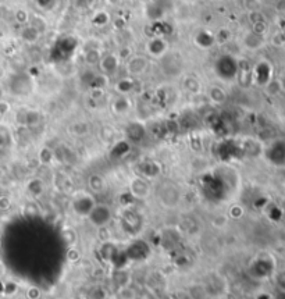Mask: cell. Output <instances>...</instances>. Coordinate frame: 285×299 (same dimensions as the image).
<instances>
[{"label":"cell","instance_id":"obj_1","mask_svg":"<svg viewBox=\"0 0 285 299\" xmlns=\"http://www.w3.org/2000/svg\"><path fill=\"white\" fill-rule=\"evenodd\" d=\"M96 203H98V199L92 192L85 191V189H80V191H75L74 194L71 195L70 209L77 217L86 218Z\"/></svg>","mask_w":285,"mask_h":299},{"label":"cell","instance_id":"obj_2","mask_svg":"<svg viewBox=\"0 0 285 299\" xmlns=\"http://www.w3.org/2000/svg\"><path fill=\"white\" fill-rule=\"evenodd\" d=\"M113 216H114L113 210L109 205L98 202L95 205V208L92 209V212L88 214V217H86V221L93 228L102 230V228H106L107 225L112 223Z\"/></svg>","mask_w":285,"mask_h":299},{"label":"cell","instance_id":"obj_3","mask_svg":"<svg viewBox=\"0 0 285 299\" xmlns=\"http://www.w3.org/2000/svg\"><path fill=\"white\" fill-rule=\"evenodd\" d=\"M158 199L167 209H174L175 206L180 205L181 191L180 188L171 182L162 184L158 189Z\"/></svg>","mask_w":285,"mask_h":299},{"label":"cell","instance_id":"obj_4","mask_svg":"<svg viewBox=\"0 0 285 299\" xmlns=\"http://www.w3.org/2000/svg\"><path fill=\"white\" fill-rule=\"evenodd\" d=\"M128 192L134 199L146 201L152 196L153 187L150 185L148 178H145L142 175H134L128 182Z\"/></svg>","mask_w":285,"mask_h":299},{"label":"cell","instance_id":"obj_5","mask_svg":"<svg viewBox=\"0 0 285 299\" xmlns=\"http://www.w3.org/2000/svg\"><path fill=\"white\" fill-rule=\"evenodd\" d=\"M238 61L234 59L233 56H221L220 59L216 61V73L218 77H221L224 81L234 78L238 74Z\"/></svg>","mask_w":285,"mask_h":299},{"label":"cell","instance_id":"obj_6","mask_svg":"<svg viewBox=\"0 0 285 299\" xmlns=\"http://www.w3.org/2000/svg\"><path fill=\"white\" fill-rule=\"evenodd\" d=\"M148 67H149V60L142 54L131 56L125 63V71H127L128 77H131V78L143 75L148 71Z\"/></svg>","mask_w":285,"mask_h":299},{"label":"cell","instance_id":"obj_7","mask_svg":"<svg viewBox=\"0 0 285 299\" xmlns=\"http://www.w3.org/2000/svg\"><path fill=\"white\" fill-rule=\"evenodd\" d=\"M10 89L14 95H18V96L28 95L32 92V78L24 73L15 74L10 81Z\"/></svg>","mask_w":285,"mask_h":299},{"label":"cell","instance_id":"obj_8","mask_svg":"<svg viewBox=\"0 0 285 299\" xmlns=\"http://www.w3.org/2000/svg\"><path fill=\"white\" fill-rule=\"evenodd\" d=\"M120 57L114 53H109V54H105L102 56V59L99 61V70L103 75H106L107 78L114 75L119 68H120Z\"/></svg>","mask_w":285,"mask_h":299},{"label":"cell","instance_id":"obj_9","mask_svg":"<svg viewBox=\"0 0 285 299\" xmlns=\"http://www.w3.org/2000/svg\"><path fill=\"white\" fill-rule=\"evenodd\" d=\"M146 52L155 59H162V57H164L165 53L168 52V42L164 38L153 37L146 43Z\"/></svg>","mask_w":285,"mask_h":299},{"label":"cell","instance_id":"obj_10","mask_svg":"<svg viewBox=\"0 0 285 299\" xmlns=\"http://www.w3.org/2000/svg\"><path fill=\"white\" fill-rule=\"evenodd\" d=\"M54 152V159L61 165H74L77 162V155L75 152L67 145H59L57 148L53 149Z\"/></svg>","mask_w":285,"mask_h":299},{"label":"cell","instance_id":"obj_11","mask_svg":"<svg viewBox=\"0 0 285 299\" xmlns=\"http://www.w3.org/2000/svg\"><path fill=\"white\" fill-rule=\"evenodd\" d=\"M18 114H21V120H17V121L24 127L34 128L39 126L42 121V114L34 109H24L21 112H18Z\"/></svg>","mask_w":285,"mask_h":299},{"label":"cell","instance_id":"obj_12","mask_svg":"<svg viewBox=\"0 0 285 299\" xmlns=\"http://www.w3.org/2000/svg\"><path fill=\"white\" fill-rule=\"evenodd\" d=\"M132 109V100L128 95H119L112 102V112L117 116H125Z\"/></svg>","mask_w":285,"mask_h":299},{"label":"cell","instance_id":"obj_13","mask_svg":"<svg viewBox=\"0 0 285 299\" xmlns=\"http://www.w3.org/2000/svg\"><path fill=\"white\" fill-rule=\"evenodd\" d=\"M77 49V39L71 35H63L57 39L56 45H54V50L60 52L63 56V53L66 52V54H71Z\"/></svg>","mask_w":285,"mask_h":299},{"label":"cell","instance_id":"obj_14","mask_svg":"<svg viewBox=\"0 0 285 299\" xmlns=\"http://www.w3.org/2000/svg\"><path fill=\"white\" fill-rule=\"evenodd\" d=\"M207 99L213 105H224L225 100H227V92L220 85H211L207 89Z\"/></svg>","mask_w":285,"mask_h":299},{"label":"cell","instance_id":"obj_15","mask_svg":"<svg viewBox=\"0 0 285 299\" xmlns=\"http://www.w3.org/2000/svg\"><path fill=\"white\" fill-rule=\"evenodd\" d=\"M139 169H141V175L148 179L158 177L160 171H162L160 165H159L158 162H153V160H148V162L141 163Z\"/></svg>","mask_w":285,"mask_h":299},{"label":"cell","instance_id":"obj_16","mask_svg":"<svg viewBox=\"0 0 285 299\" xmlns=\"http://www.w3.org/2000/svg\"><path fill=\"white\" fill-rule=\"evenodd\" d=\"M88 188H89V192L93 195L103 194L106 189L105 178L99 174H90L88 177Z\"/></svg>","mask_w":285,"mask_h":299},{"label":"cell","instance_id":"obj_17","mask_svg":"<svg viewBox=\"0 0 285 299\" xmlns=\"http://www.w3.org/2000/svg\"><path fill=\"white\" fill-rule=\"evenodd\" d=\"M25 188H27V192H28L30 196L39 198V196H42L43 191H45V182L41 178H38V177H34L27 182Z\"/></svg>","mask_w":285,"mask_h":299},{"label":"cell","instance_id":"obj_18","mask_svg":"<svg viewBox=\"0 0 285 299\" xmlns=\"http://www.w3.org/2000/svg\"><path fill=\"white\" fill-rule=\"evenodd\" d=\"M182 88H184L185 92L191 93V95H199L201 90H202V84H201V81L196 77L188 75L182 81Z\"/></svg>","mask_w":285,"mask_h":299},{"label":"cell","instance_id":"obj_19","mask_svg":"<svg viewBox=\"0 0 285 299\" xmlns=\"http://www.w3.org/2000/svg\"><path fill=\"white\" fill-rule=\"evenodd\" d=\"M39 37H41V31L35 28L30 23L25 24L23 27V30H21V38L27 43H35V42H38Z\"/></svg>","mask_w":285,"mask_h":299},{"label":"cell","instance_id":"obj_20","mask_svg":"<svg viewBox=\"0 0 285 299\" xmlns=\"http://www.w3.org/2000/svg\"><path fill=\"white\" fill-rule=\"evenodd\" d=\"M264 43V41H263V35L260 34H257L255 31H252V32H249L248 35L245 37L244 39V45L245 47H248L250 50H256V49H260Z\"/></svg>","mask_w":285,"mask_h":299},{"label":"cell","instance_id":"obj_21","mask_svg":"<svg viewBox=\"0 0 285 299\" xmlns=\"http://www.w3.org/2000/svg\"><path fill=\"white\" fill-rule=\"evenodd\" d=\"M127 135L132 142H139L145 135V128L141 123H131L127 128Z\"/></svg>","mask_w":285,"mask_h":299},{"label":"cell","instance_id":"obj_22","mask_svg":"<svg viewBox=\"0 0 285 299\" xmlns=\"http://www.w3.org/2000/svg\"><path fill=\"white\" fill-rule=\"evenodd\" d=\"M102 59V53L99 49L96 47H89V49H86L85 53H83V61H85V64L86 66H89V67H96L99 64V61Z\"/></svg>","mask_w":285,"mask_h":299},{"label":"cell","instance_id":"obj_23","mask_svg":"<svg viewBox=\"0 0 285 299\" xmlns=\"http://www.w3.org/2000/svg\"><path fill=\"white\" fill-rule=\"evenodd\" d=\"M195 42H196V45L199 46V47H202V49L211 47L213 43H216V41H214V35L209 34L207 31H201L199 34H196Z\"/></svg>","mask_w":285,"mask_h":299},{"label":"cell","instance_id":"obj_24","mask_svg":"<svg viewBox=\"0 0 285 299\" xmlns=\"http://www.w3.org/2000/svg\"><path fill=\"white\" fill-rule=\"evenodd\" d=\"M134 89V80L131 77L121 78L119 83L116 84V90L119 92V95H129Z\"/></svg>","mask_w":285,"mask_h":299},{"label":"cell","instance_id":"obj_25","mask_svg":"<svg viewBox=\"0 0 285 299\" xmlns=\"http://www.w3.org/2000/svg\"><path fill=\"white\" fill-rule=\"evenodd\" d=\"M89 124L86 121H77L74 124H71L70 127V132L74 135V136H78V138H82L85 135L89 134Z\"/></svg>","mask_w":285,"mask_h":299},{"label":"cell","instance_id":"obj_26","mask_svg":"<svg viewBox=\"0 0 285 299\" xmlns=\"http://www.w3.org/2000/svg\"><path fill=\"white\" fill-rule=\"evenodd\" d=\"M39 162L42 163V165H52L53 162H56V159H54V152L50 148H47V146H43L42 149L39 150Z\"/></svg>","mask_w":285,"mask_h":299},{"label":"cell","instance_id":"obj_27","mask_svg":"<svg viewBox=\"0 0 285 299\" xmlns=\"http://www.w3.org/2000/svg\"><path fill=\"white\" fill-rule=\"evenodd\" d=\"M63 238L67 242L68 247H75L77 242H78V232L75 231L74 228L67 227V228L63 230Z\"/></svg>","mask_w":285,"mask_h":299},{"label":"cell","instance_id":"obj_28","mask_svg":"<svg viewBox=\"0 0 285 299\" xmlns=\"http://www.w3.org/2000/svg\"><path fill=\"white\" fill-rule=\"evenodd\" d=\"M264 89H266V92H267L269 95L276 96V95H278V93L283 90V88H281V84H280L278 80H270L269 83L264 85Z\"/></svg>","mask_w":285,"mask_h":299},{"label":"cell","instance_id":"obj_29","mask_svg":"<svg viewBox=\"0 0 285 299\" xmlns=\"http://www.w3.org/2000/svg\"><path fill=\"white\" fill-rule=\"evenodd\" d=\"M230 31L225 30V28H223V30H220L217 32V35H214V41L217 42V43H225V42H228L230 41Z\"/></svg>","mask_w":285,"mask_h":299},{"label":"cell","instance_id":"obj_30","mask_svg":"<svg viewBox=\"0 0 285 299\" xmlns=\"http://www.w3.org/2000/svg\"><path fill=\"white\" fill-rule=\"evenodd\" d=\"M93 23L98 27H103L106 24H109V15L105 11H99L98 14L93 17Z\"/></svg>","mask_w":285,"mask_h":299},{"label":"cell","instance_id":"obj_31","mask_svg":"<svg viewBox=\"0 0 285 299\" xmlns=\"http://www.w3.org/2000/svg\"><path fill=\"white\" fill-rule=\"evenodd\" d=\"M106 297H107V294H106L105 288H102V287H96L90 292V299H106Z\"/></svg>","mask_w":285,"mask_h":299},{"label":"cell","instance_id":"obj_32","mask_svg":"<svg viewBox=\"0 0 285 299\" xmlns=\"http://www.w3.org/2000/svg\"><path fill=\"white\" fill-rule=\"evenodd\" d=\"M242 214H244V209H242V206H240V205H234L233 208L230 209V216L235 218V220L241 218Z\"/></svg>","mask_w":285,"mask_h":299},{"label":"cell","instance_id":"obj_33","mask_svg":"<svg viewBox=\"0 0 285 299\" xmlns=\"http://www.w3.org/2000/svg\"><path fill=\"white\" fill-rule=\"evenodd\" d=\"M54 3H56V0H37V4L42 8V10H49V8H52L53 6H54Z\"/></svg>","mask_w":285,"mask_h":299},{"label":"cell","instance_id":"obj_34","mask_svg":"<svg viewBox=\"0 0 285 299\" xmlns=\"http://www.w3.org/2000/svg\"><path fill=\"white\" fill-rule=\"evenodd\" d=\"M270 1H271V0H270Z\"/></svg>","mask_w":285,"mask_h":299}]
</instances>
